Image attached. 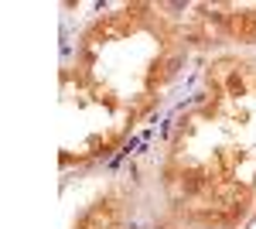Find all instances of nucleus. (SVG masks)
<instances>
[{
	"label": "nucleus",
	"instance_id": "1",
	"mask_svg": "<svg viewBox=\"0 0 256 229\" xmlns=\"http://www.w3.org/2000/svg\"><path fill=\"white\" fill-rule=\"evenodd\" d=\"M171 48V28L147 7L99 21L86 35L62 86L65 157H89L116 144L160 89Z\"/></svg>",
	"mask_w": 256,
	"mask_h": 229
},
{
	"label": "nucleus",
	"instance_id": "2",
	"mask_svg": "<svg viewBox=\"0 0 256 229\" xmlns=\"http://www.w3.org/2000/svg\"><path fill=\"white\" fill-rule=\"evenodd\" d=\"M168 188L188 219L226 226L256 188V72L218 65L208 96L181 120Z\"/></svg>",
	"mask_w": 256,
	"mask_h": 229
},
{
	"label": "nucleus",
	"instance_id": "3",
	"mask_svg": "<svg viewBox=\"0 0 256 229\" xmlns=\"http://www.w3.org/2000/svg\"><path fill=\"white\" fill-rule=\"evenodd\" d=\"M216 11V21L232 35V38H256V4H226V7H208Z\"/></svg>",
	"mask_w": 256,
	"mask_h": 229
}]
</instances>
